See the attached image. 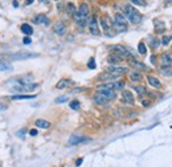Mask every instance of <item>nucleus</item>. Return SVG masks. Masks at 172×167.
Masks as SVG:
<instances>
[{"mask_svg":"<svg viewBox=\"0 0 172 167\" xmlns=\"http://www.w3.org/2000/svg\"><path fill=\"white\" fill-rule=\"evenodd\" d=\"M130 61H131V64H133L135 68H139V69H147V66H146V65L142 64V63H139V61H138V60H135L134 57H131V58H130Z\"/></svg>","mask_w":172,"mask_h":167,"instance_id":"nucleus-26","label":"nucleus"},{"mask_svg":"<svg viewBox=\"0 0 172 167\" xmlns=\"http://www.w3.org/2000/svg\"><path fill=\"white\" fill-rule=\"evenodd\" d=\"M53 31L54 33L58 36H64L66 33V25L65 23H62V21H57L56 24L53 25Z\"/></svg>","mask_w":172,"mask_h":167,"instance_id":"nucleus-9","label":"nucleus"},{"mask_svg":"<svg viewBox=\"0 0 172 167\" xmlns=\"http://www.w3.org/2000/svg\"><path fill=\"white\" fill-rule=\"evenodd\" d=\"M12 4H13V7H16V8L19 7V3H17L16 0H13V3H12Z\"/></svg>","mask_w":172,"mask_h":167,"instance_id":"nucleus-40","label":"nucleus"},{"mask_svg":"<svg viewBox=\"0 0 172 167\" xmlns=\"http://www.w3.org/2000/svg\"><path fill=\"white\" fill-rule=\"evenodd\" d=\"M150 45H151L152 48H158V46L160 45V41H159L158 39H155V37H151V39H150Z\"/></svg>","mask_w":172,"mask_h":167,"instance_id":"nucleus-31","label":"nucleus"},{"mask_svg":"<svg viewBox=\"0 0 172 167\" xmlns=\"http://www.w3.org/2000/svg\"><path fill=\"white\" fill-rule=\"evenodd\" d=\"M122 98H123L125 104H127V105H134V102H135V98H134L133 93L128 92V90L122 92Z\"/></svg>","mask_w":172,"mask_h":167,"instance_id":"nucleus-10","label":"nucleus"},{"mask_svg":"<svg viewBox=\"0 0 172 167\" xmlns=\"http://www.w3.org/2000/svg\"><path fill=\"white\" fill-rule=\"evenodd\" d=\"M171 42V36H164L162 39V41H160V44L162 45H164V46H167L168 44H170Z\"/></svg>","mask_w":172,"mask_h":167,"instance_id":"nucleus-32","label":"nucleus"},{"mask_svg":"<svg viewBox=\"0 0 172 167\" xmlns=\"http://www.w3.org/2000/svg\"><path fill=\"white\" fill-rule=\"evenodd\" d=\"M134 5H139V7H146L147 5V1L146 0H130Z\"/></svg>","mask_w":172,"mask_h":167,"instance_id":"nucleus-28","label":"nucleus"},{"mask_svg":"<svg viewBox=\"0 0 172 167\" xmlns=\"http://www.w3.org/2000/svg\"><path fill=\"white\" fill-rule=\"evenodd\" d=\"M23 42H24V44H30V42H32V39H30L29 36H25V37H24V40H23Z\"/></svg>","mask_w":172,"mask_h":167,"instance_id":"nucleus-36","label":"nucleus"},{"mask_svg":"<svg viewBox=\"0 0 172 167\" xmlns=\"http://www.w3.org/2000/svg\"><path fill=\"white\" fill-rule=\"evenodd\" d=\"M160 63L163 65V68H170L172 65V58L168 53H163L160 57Z\"/></svg>","mask_w":172,"mask_h":167,"instance_id":"nucleus-13","label":"nucleus"},{"mask_svg":"<svg viewBox=\"0 0 172 167\" xmlns=\"http://www.w3.org/2000/svg\"><path fill=\"white\" fill-rule=\"evenodd\" d=\"M39 54L36 53H29V52H17V53L11 54V60L13 61H24V60H28V58H35L37 57Z\"/></svg>","mask_w":172,"mask_h":167,"instance_id":"nucleus-6","label":"nucleus"},{"mask_svg":"<svg viewBox=\"0 0 172 167\" xmlns=\"http://www.w3.org/2000/svg\"><path fill=\"white\" fill-rule=\"evenodd\" d=\"M101 25H102V28H103V33L107 36V37H111V36H114V32H111V27L109 25V23H107V20L105 17L103 19H101Z\"/></svg>","mask_w":172,"mask_h":167,"instance_id":"nucleus-11","label":"nucleus"},{"mask_svg":"<svg viewBox=\"0 0 172 167\" xmlns=\"http://www.w3.org/2000/svg\"><path fill=\"white\" fill-rule=\"evenodd\" d=\"M56 1H57V0H56Z\"/></svg>","mask_w":172,"mask_h":167,"instance_id":"nucleus-44","label":"nucleus"},{"mask_svg":"<svg viewBox=\"0 0 172 167\" xmlns=\"http://www.w3.org/2000/svg\"><path fill=\"white\" fill-rule=\"evenodd\" d=\"M122 11H123V16L126 19H128V21L133 24H139L140 21H142V15L139 13V11H138L136 8H134L131 4H126L123 8H122Z\"/></svg>","mask_w":172,"mask_h":167,"instance_id":"nucleus-1","label":"nucleus"},{"mask_svg":"<svg viewBox=\"0 0 172 167\" xmlns=\"http://www.w3.org/2000/svg\"><path fill=\"white\" fill-rule=\"evenodd\" d=\"M20 29L25 36H30L33 33V28H32L30 24H23V25L20 27Z\"/></svg>","mask_w":172,"mask_h":167,"instance_id":"nucleus-22","label":"nucleus"},{"mask_svg":"<svg viewBox=\"0 0 172 167\" xmlns=\"http://www.w3.org/2000/svg\"><path fill=\"white\" fill-rule=\"evenodd\" d=\"M12 65L8 63V61L0 60V72H12Z\"/></svg>","mask_w":172,"mask_h":167,"instance_id":"nucleus-20","label":"nucleus"},{"mask_svg":"<svg viewBox=\"0 0 172 167\" xmlns=\"http://www.w3.org/2000/svg\"><path fill=\"white\" fill-rule=\"evenodd\" d=\"M110 49L114 52V54L119 56L121 58H131V57H133L130 52H128L127 49H126L125 46H122V45H113Z\"/></svg>","mask_w":172,"mask_h":167,"instance_id":"nucleus-5","label":"nucleus"},{"mask_svg":"<svg viewBox=\"0 0 172 167\" xmlns=\"http://www.w3.org/2000/svg\"><path fill=\"white\" fill-rule=\"evenodd\" d=\"M134 90L139 95H144L147 93V90H146V88H144V86H134Z\"/></svg>","mask_w":172,"mask_h":167,"instance_id":"nucleus-27","label":"nucleus"},{"mask_svg":"<svg viewBox=\"0 0 172 167\" xmlns=\"http://www.w3.org/2000/svg\"><path fill=\"white\" fill-rule=\"evenodd\" d=\"M70 84H72V82H70L69 80L64 78V80H61V81L57 84V85H56V88H57V89H65V88H67V86L70 85Z\"/></svg>","mask_w":172,"mask_h":167,"instance_id":"nucleus-25","label":"nucleus"},{"mask_svg":"<svg viewBox=\"0 0 172 167\" xmlns=\"http://www.w3.org/2000/svg\"><path fill=\"white\" fill-rule=\"evenodd\" d=\"M109 72L115 74V76H122L123 73L127 72V68H123V66H115V65H111L109 66Z\"/></svg>","mask_w":172,"mask_h":167,"instance_id":"nucleus-12","label":"nucleus"},{"mask_svg":"<svg viewBox=\"0 0 172 167\" xmlns=\"http://www.w3.org/2000/svg\"><path fill=\"white\" fill-rule=\"evenodd\" d=\"M143 106H150V101H142Z\"/></svg>","mask_w":172,"mask_h":167,"instance_id":"nucleus-38","label":"nucleus"},{"mask_svg":"<svg viewBox=\"0 0 172 167\" xmlns=\"http://www.w3.org/2000/svg\"><path fill=\"white\" fill-rule=\"evenodd\" d=\"M29 135H32V137H36V135H37V130H36V129L29 130Z\"/></svg>","mask_w":172,"mask_h":167,"instance_id":"nucleus-37","label":"nucleus"},{"mask_svg":"<svg viewBox=\"0 0 172 167\" xmlns=\"http://www.w3.org/2000/svg\"><path fill=\"white\" fill-rule=\"evenodd\" d=\"M96 61H94V58H90V60L87 61V68L89 69H96Z\"/></svg>","mask_w":172,"mask_h":167,"instance_id":"nucleus-34","label":"nucleus"},{"mask_svg":"<svg viewBox=\"0 0 172 167\" xmlns=\"http://www.w3.org/2000/svg\"><path fill=\"white\" fill-rule=\"evenodd\" d=\"M33 21H35L36 24H44V25H49V19H48L47 15H44V13L37 15Z\"/></svg>","mask_w":172,"mask_h":167,"instance_id":"nucleus-16","label":"nucleus"},{"mask_svg":"<svg viewBox=\"0 0 172 167\" xmlns=\"http://www.w3.org/2000/svg\"><path fill=\"white\" fill-rule=\"evenodd\" d=\"M35 125H36V127H39V129H49L52 123L47 119H36Z\"/></svg>","mask_w":172,"mask_h":167,"instance_id":"nucleus-17","label":"nucleus"},{"mask_svg":"<svg viewBox=\"0 0 172 167\" xmlns=\"http://www.w3.org/2000/svg\"><path fill=\"white\" fill-rule=\"evenodd\" d=\"M151 63L152 64H156V57H155V56H151Z\"/></svg>","mask_w":172,"mask_h":167,"instance_id":"nucleus-39","label":"nucleus"},{"mask_svg":"<svg viewBox=\"0 0 172 167\" xmlns=\"http://www.w3.org/2000/svg\"><path fill=\"white\" fill-rule=\"evenodd\" d=\"M37 88H39V84L30 82V84H25V85H16V86H13V88H11V90L16 92V93H29V92H33Z\"/></svg>","mask_w":172,"mask_h":167,"instance_id":"nucleus-4","label":"nucleus"},{"mask_svg":"<svg viewBox=\"0 0 172 167\" xmlns=\"http://www.w3.org/2000/svg\"><path fill=\"white\" fill-rule=\"evenodd\" d=\"M89 31H90V33L94 36H98L101 33L99 27H98V21H97L96 17H93L90 21H89Z\"/></svg>","mask_w":172,"mask_h":167,"instance_id":"nucleus-8","label":"nucleus"},{"mask_svg":"<svg viewBox=\"0 0 172 167\" xmlns=\"http://www.w3.org/2000/svg\"><path fill=\"white\" fill-rule=\"evenodd\" d=\"M93 101H94V104H97V105H106L107 102H109V100H107L106 97H103L102 94H99V93H96V94H94Z\"/></svg>","mask_w":172,"mask_h":167,"instance_id":"nucleus-15","label":"nucleus"},{"mask_svg":"<svg viewBox=\"0 0 172 167\" xmlns=\"http://www.w3.org/2000/svg\"><path fill=\"white\" fill-rule=\"evenodd\" d=\"M118 77L119 76H115V74H113L110 72H106V73L101 74V76H98V80H99V81H111V80H114L115 81Z\"/></svg>","mask_w":172,"mask_h":167,"instance_id":"nucleus-14","label":"nucleus"},{"mask_svg":"<svg viewBox=\"0 0 172 167\" xmlns=\"http://www.w3.org/2000/svg\"><path fill=\"white\" fill-rule=\"evenodd\" d=\"M138 51H139L140 54L147 53V48H146V45H144V42H139V44H138Z\"/></svg>","mask_w":172,"mask_h":167,"instance_id":"nucleus-29","label":"nucleus"},{"mask_svg":"<svg viewBox=\"0 0 172 167\" xmlns=\"http://www.w3.org/2000/svg\"><path fill=\"white\" fill-rule=\"evenodd\" d=\"M87 1H94V0H87Z\"/></svg>","mask_w":172,"mask_h":167,"instance_id":"nucleus-43","label":"nucleus"},{"mask_svg":"<svg viewBox=\"0 0 172 167\" xmlns=\"http://www.w3.org/2000/svg\"><path fill=\"white\" fill-rule=\"evenodd\" d=\"M122 60H123V58H121L119 56H116V54H114V53L109 54V57H107V61H109V64H111V65H118V64H121Z\"/></svg>","mask_w":172,"mask_h":167,"instance_id":"nucleus-19","label":"nucleus"},{"mask_svg":"<svg viewBox=\"0 0 172 167\" xmlns=\"http://www.w3.org/2000/svg\"><path fill=\"white\" fill-rule=\"evenodd\" d=\"M130 78L133 80L134 82H136V81H142L143 76H142V74H140V72H138V70H135V72H131V73H130Z\"/></svg>","mask_w":172,"mask_h":167,"instance_id":"nucleus-24","label":"nucleus"},{"mask_svg":"<svg viewBox=\"0 0 172 167\" xmlns=\"http://www.w3.org/2000/svg\"><path fill=\"white\" fill-rule=\"evenodd\" d=\"M66 101H69V97H67V95H60V97H57L56 100H54L56 104H64V102H66Z\"/></svg>","mask_w":172,"mask_h":167,"instance_id":"nucleus-30","label":"nucleus"},{"mask_svg":"<svg viewBox=\"0 0 172 167\" xmlns=\"http://www.w3.org/2000/svg\"><path fill=\"white\" fill-rule=\"evenodd\" d=\"M69 106L72 107L73 110H78V109H79V102L77 101V100H74V101H72V102H70V104H69Z\"/></svg>","mask_w":172,"mask_h":167,"instance_id":"nucleus-33","label":"nucleus"},{"mask_svg":"<svg viewBox=\"0 0 172 167\" xmlns=\"http://www.w3.org/2000/svg\"><path fill=\"white\" fill-rule=\"evenodd\" d=\"M81 163H82V159H78V160H77V162H76V165H77V166H79V165H81Z\"/></svg>","mask_w":172,"mask_h":167,"instance_id":"nucleus-41","label":"nucleus"},{"mask_svg":"<svg viewBox=\"0 0 172 167\" xmlns=\"http://www.w3.org/2000/svg\"><path fill=\"white\" fill-rule=\"evenodd\" d=\"M97 93L102 94L103 97H106L109 101H110V100H114V98L116 97V93H115L114 89H113L111 82H107V84H102V85H98Z\"/></svg>","mask_w":172,"mask_h":167,"instance_id":"nucleus-2","label":"nucleus"},{"mask_svg":"<svg viewBox=\"0 0 172 167\" xmlns=\"http://www.w3.org/2000/svg\"><path fill=\"white\" fill-rule=\"evenodd\" d=\"M30 3H33V0H27L25 4H30Z\"/></svg>","mask_w":172,"mask_h":167,"instance_id":"nucleus-42","label":"nucleus"},{"mask_svg":"<svg viewBox=\"0 0 172 167\" xmlns=\"http://www.w3.org/2000/svg\"><path fill=\"white\" fill-rule=\"evenodd\" d=\"M113 27H114L118 32H125V31H127V19H126L121 12H118V13L114 15Z\"/></svg>","mask_w":172,"mask_h":167,"instance_id":"nucleus-3","label":"nucleus"},{"mask_svg":"<svg viewBox=\"0 0 172 167\" xmlns=\"http://www.w3.org/2000/svg\"><path fill=\"white\" fill-rule=\"evenodd\" d=\"M36 95L35 94H15V95H12L11 97V100H13V101H20V100H33Z\"/></svg>","mask_w":172,"mask_h":167,"instance_id":"nucleus-18","label":"nucleus"},{"mask_svg":"<svg viewBox=\"0 0 172 167\" xmlns=\"http://www.w3.org/2000/svg\"><path fill=\"white\" fill-rule=\"evenodd\" d=\"M89 141V138H85L84 135H72L69 139V142H67V145L69 146H76V145H79V143H82V142H87Z\"/></svg>","mask_w":172,"mask_h":167,"instance_id":"nucleus-7","label":"nucleus"},{"mask_svg":"<svg viewBox=\"0 0 172 167\" xmlns=\"http://www.w3.org/2000/svg\"><path fill=\"white\" fill-rule=\"evenodd\" d=\"M147 82H148L151 86H153V88H160L162 86V82L153 76H147Z\"/></svg>","mask_w":172,"mask_h":167,"instance_id":"nucleus-21","label":"nucleus"},{"mask_svg":"<svg viewBox=\"0 0 172 167\" xmlns=\"http://www.w3.org/2000/svg\"><path fill=\"white\" fill-rule=\"evenodd\" d=\"M74 5L73 4H67V12H69V13H74Z\"/></svg>","mask_w":172,"mask_h":167,"instance_id":"nucleus-35","label":"nucleus"},{"mask_svg":"<svg viewBox=\"0 0 172 167\" xmlns=\"http://www.w3.org/2000/svg\"><path fill=\"white\" fill-rule=\"evenodd\" d=\"M125 85H126V82L122 81V80H116V81L111 82V86L114 90H122V89L125 88Z\"/></svg>","mask_w":172,"mask_h":167,"instance_id":"nucleus-23","label":"nucleus"}]
</instances>
